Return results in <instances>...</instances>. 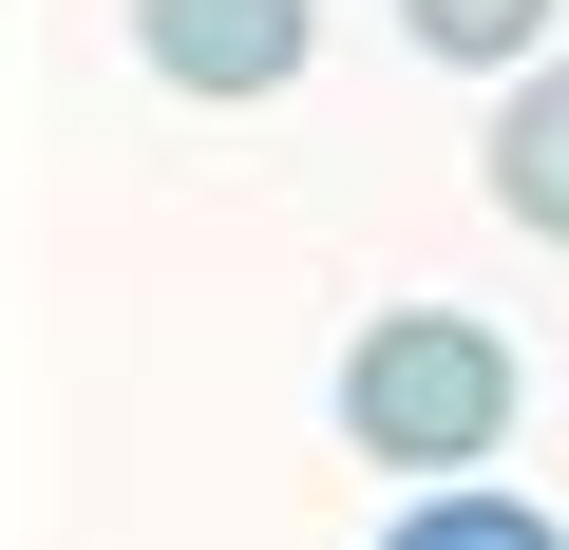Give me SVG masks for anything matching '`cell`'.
Listing matches in <instances>:
<instances>
[{
	"label": "cell",
	"mask_w": 569,
	"mask_h": 550,
	"mask_svg": "<svg viewBox=\"0 0 569 550\" xmlns=\"http://www.w3.org/2000/svg\"><path fill=\"white\" fill-rule=\"evenodd\" d=\"M342 437H361L380 474L456 493V474L512 437V342H493V323H456V304H399V323H361V342H342Z\"/></svg>",
	"instance_id": "obj_1"
},
{
	"label": "cell",
	"mask_w": 569,
	"mask_h": 550,
	"mask_svg": "<svg viewBox=\"0 0 569 550\" xmlns=\"http://www.w3.org/2000/svg\"><path fill=\"white\" fill-rule=\"evenodd\" d=\"M323 39V0H133V58L171 96H284Z\"/></svg>",
	"instance_id": "obj_2"
},
{
	"label": "cell",
	"mask_w": 569,
	"mask_h": 550,
	"mask_svg": "<svg viewBox=\"0 0 569 550\" xmlns=\"http://www.w3.org/2000/svg\"><path fill=\"white\" fill-rule=\"evenodd\" d=\"M475 152H493V209H512L531 247H569V58H531V77L493 96V133H475Z\"/></svg>",
	"instance_id": "obj_3"
},
{
	"label": "cell",
	"mask_w": 569,
	"mask_h": 550,
	"mask_svg": "<svg viewBox=\"0 0 569 550\" xmlns=\"http://www.w3.org/2000/svg\"><path fill=\"white\" fill-rule=\"evenodd\" d=\"M418 58H475V77H531L550 58V0H399Z\"/></svg>",
	"instance_id": "obj_4"
},
{
	"label": "cell",
	"mask_w": 569,
	"mask_h": 550,
	"mask_svg": "<svg viewBox=\"0 0 569 550\" xmlns=\"http://www.w3.org/2000/svg\"><path fill=\"white\" fill-rule=\"evenodd\" d=\"M380 550H569V531H550L531 493H475V474H456V493H418V512H399Z\"/></svg>",
	"instance_id": "obj_5"
}]
</instances>
